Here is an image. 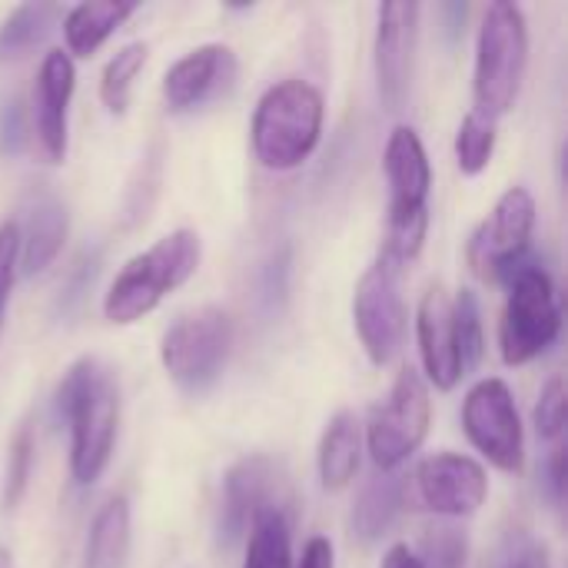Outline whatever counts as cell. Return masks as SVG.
<instances>
[{"label": "cell", "mask_w": 568, "mask_h": 568, "mask_svg": "<svg viewBox=\"0 0 568 568\" xmlns=\"http://www.w3.org/2000/svg\"><path fill=\"white\" fill-rule=\"evenodd\" d=\"M57 416L70 426V473L77 486H93L113 456L120 429V389L97 359H77L57 386Z\"/></svg>", "instance_id": "obj_1"}, {"label": "cell", "mask_w": 568, "mask_h": 568, "mask_svg": "<svg viewBox=\"0 0 568 568\" xmlns=\"http://www.w3.org/2000/svg\"><path fill=\"white\" fill-rule=\"evenodd\" d=\"M203 243L196 230H173L143 253L130 256L103 293V316L113 326H130L150 316L170 293L190 283L200 270Z\"/></svg>", "instance_id": "obj_2"}, {"label": "cell", "mask_w": 568, "mask_h": 568, "mask_svg": "<svg viewBox=\"0 0 568 568\" xmlns=\"http://www.w3.org/2000/svg\"><path fill=\"white\" fill-rule=\"evenodd\" d=\"M323 120H326V100L320 87L296 77L273 83L253 110V123H250L253 156L260 160V166L273 173L303 166L320 146Z\"/></svg>", "instance_id": "obj_3"}, {"label": "cell", "mask_w": 568, "mask_h": 568, "mask_svg": "<svg viewBox=\"0 0 568 568\" xmlns=\"http://www.w3.org/2000/svg\"><path fill=\"white\" fill-rule=\"evenodd\" d=\"M383 170L389 183V220H386V250L383 256L396 266L413 263L429 233V190H433V166L429 153L423 146V136L399 123L393 126L386 150H383Z\"/></svg>", "instance_id": "obj_4"}, {"label": "cell", "mask_w": 568, "mask_h": 568, "mask_svg": "<svg viewBox=\"0 0 568 568\" xmlns=\"http://www.w3.org/2000/svg\"><path fill=\"white\" fill-rule=\"evenodd\" d=\"M529 63V23L519 3L496 0L489 3L479 37H476V70L473 97L476 113L499 120L516 106Z\"/></svg>", "instance_id": "obj_5"}, {"label": "cell", "mask_w": 568, "mask_h": 568, "mask_svg": "<svg viewBox=\"0 0 568 568\" xmlns=\"http://www.w3.org/2000/svg\"><path fill=\"white\" fill-rule=\"evenodd\" d=\"M509 296L499 320V353L506 366H526L549 353L562 333V306L549 270L539 260H519L503 276Z\"/></svg>", "instance_id": "obj_6"}, {"label": "cell", "mask_w": 568, "mask_h": 568, "mask_svg": "<svg viewBox=\"0 0 568 568\" xmlns=\"http://www.w3.org/2000/svg\"><path fill=\"white\" fill-rule=\"evenodd\" d=\"M233 353V320L220 306H200L173 320L160 339V363L186 396L210 393Z\"/></svg>", "instance_id": "obj_7"}, {"label": "cell", "mask_w": 568, "mask_h": 568, "mask_svg": "<svg viewBox=\"0 0 568 568\" xmlns=\"http://www.w3.org/2000/svg\"><path fill=\"white\" fill-rule=\"evenodd\" d=\"M429 423H433L429 386L419 369L406 366L396 376L389 399L373 409L366 429V446L376 473H396L409 456H416L429 436Z\"/></svg>", "instance_id": "obj_8"}, {"label": "cell", "mask_w": 568, "mask_h": 568, "mask_svg": "<svg viewBox=\"0 0 568 568\" xmlns=\"http://www.w3.org/2000/svg\"><path fill=\"white\" fill-rule=\"evenodd\" d=\"M463 433L473 449L499 473L519 476L526 466V433L506 379H479L463 403Z\"/></svg>", "instance_id": "obj_9"}, {"label": "cell", "mask_w": 568, "mask_h": 568, "mask_svg": "<svg viewBox=\"0 0 568 568\" xmlns=\"http://www.w3.org/2000/svg\"><path fill=\"white\" fill-rule=\"evenodd\" d=\"M399 273L403 266L379 256L359 276L353 293V326L373 366H389L406 339V300L399 293Z\"/></svg>", "instance_id": "obj_10"}, {"label": "cell", "mask_w": 568, "mask_h": 568, "mask_svg": "<svg viewBox=\"0 0 568 568\" xmlns=\"http://www.w3.org/2000/svg\"><path fill=\"white\" fill-rule=\"evenodd\" d=\"M536 230V200L526 186H509L489 216L473 230L466 260L479 280H499L529 256V240Z\"/></svg>", "instance_id": "obj_11"}, {"label": "cell", "mask_w": 568, "mask_h": 568, "mask_svg": "<svg viewBox=\"0 0 568 568\" xmlns=\"http://www.w3.org/2000/svg\"><path fill=\"white\" fill-rule=\"evenodd\" d=\"M489 496V473L479 459L463 453H436L413 473V499L419 509L443 519H466L483 509Z\"/></svg>", "instance_id": "obj_12"}, {"label": "cell", "mask_w": 568, "mask_h": 568, "mask_svg": "<svg viewBox=\"0 0 568 568\" xmlns=\"http://www.w3.org/2000/svg\"><path fill=\"white\" fill-rule=\"evenodd\" d=\"M419 3L396 0L376 10V43H373V67H376V90L389 113L403 110L413 83V60H416V37H419Z\"/></svg>", "instance_id": "obj_13"}, {"label": "cell", "mask_w": 568, "mask_h": 568, "mask_svg": "<svg viewBox=\"0 0 568 568\" xmlns=\"http://www.w3.org/2000/svg\"><path fill=\"white\" fill-rule=\"evenodd\" d=\"M73 87H77L73 60L63 50H47L37 67V80L30 93V130H33L37 153L50 166H60L67 160Z\"/></svg>", "instance_id": "obj_14"}, {"label": "cell", "mask_w": 568, "mask_h": 568, "mask_svg": "<svg viewBox=\"0 0 568 568\" xmlns=\"http://www.w3.org/2000/svg\"><path fill=\"white\" fill-rule=\"evenodd\" d=\"M236 83V53L226 43H200L163 73V103L170 113L200 110Z\"/></svg>", "instance_id": "obj_15"}, {"label": "cell", "mask_w": 568, "mask_h": 568, "mask_svg": "<svg viewBox=\"0 0 568 568\" xmlns=\"http://www.w3.org/2000/svg\"><path fill=\"white\" fill-rule=\"evenodd\" d=\"M273 493H276L273 459L243 456L240 463H233L223 476V496H220V519H216L220 546L233 549L240 539H246L253 519L263 509H276Z\"/></svg>", "instance_id": "obj_16"}, {"label": "cell", "mask_w": 568, "mask_h": 568, "mask_svg": "<svg viewBox=\"0 0 568 568\" xmlns=\"http://www.w3.org/2000/svg\"><path fill=\"white\" fill-rule=\"evenodd\" d=\"M416 339L423 359L426 386L449 393L463 379V359L456 343V320H453V296L443 286H429L416 310Z\"/></svg>", "instance_id": "obj_17"}, {"label": "cell", "mask_w": 568, "mask_h": 568, "mask_svg": "<svg viewBox=\"0 0 568 568\" xmlns=\"http://www.w3.org/2000/svg\"><path fill=\"white\" fill-rule=\"evenodd\" d=\"M13 223H17V236H20V273L37 276L47 266H53V260L60 256L67 233H70L67 203L47 186L30 190L23 200L20 220H13Z\"/></svg>", "instance_id": "obj_18"}, {"label": "cell", "mask_w": 568, "mask_h": 568, "mask_svg": "<svg viewBox=\"0 0 568 568\" xmlns=\"http://www.w3.org/2000/svg\"><path fill=\"white\" fill-rule=\"evenodd\" d=\"M136 13V3L120 0H87L70 10H63V43L67 57H93L130 17Z\"/></svg>", "instance_id": "obj_19"}, {"label": "cell", "mask_w": 568, "mask_h": 568, "mask_svg": "<svg viewBox=\"0 0 568 568\" xmlns=\"http://www.w3.org/2000/svg\"><path fill=\"white\" fill-rule=\"evenodd\" d=\"M359 456H363V439H359V419L353 413H336L323 436H320V449H316V469H320V483L326 493H339L346 489L356 473H359Z\"/></svg>", "instance_id": "obj_20"}, {"label": "cell", "mask_w": 568, "mask_h": 568, "mask_svg": "<svg viewBox=\"0 0 568 568\" xmlns=\"http://www.w3.org/2000/svg\"><path fill=\"white\" fill-rule=\"evenodd\" d=\"M406 506V483L396 473H376L373 479H366V486L356 496L353 506V536L359 542H379L383 536H389V529L396 526L399 513Z\"/></svg>", "instance_id": "obj_21"}, {"label": "cell", "mask_w": 568, "mask_h": 568, "mask_svg": "<svg viewBox=\"0 0 568 568\" xmlns=\"http://www.w3.org/2000/svg\"><path fill=\"white\" fill-rule=\"evenodd\" d=\"M130 562V503L123 496L106 499L87 532L83 568H126Z\"/></svg>", "instance_id": "obj_22"}, {"label": "cell", "mask_w": 568, "mask_h": 568, "mask_svg": "<svg viewBox=\"0 0 568 568\" xmlns=\"http://www.w3.org/2000/svg\"><path fill=\"white\" fill-rule=\"evenodd\" d=\"M63 20V7L57 3H20L0 20V63L23 60L30 50H37L50 30Z\"/></svg>", "instance_id": "obj_23"}, {"label": "cell", "mask_w": 568, "mask_h": 568, "mask_svg": "<svg viewBox=\"0 0 568 568\" xmlns=\"http://www.w3.org/2000/svg\"><path fill=\"white\" fill-rule=\"evenodd\" d=\"M243 568H293V532L283 509H263L253 519Z\"/></svg>", "instance_id": "obj_24"}, {"label": "cell", "mask_w": 568, "mask_h": 568, "mask_svg": "<svg viewBox=\"0 0 568 568\" xmlns=\"http://www.w3.org/2000/svg\"><path fill=\"white\" fill-rule=\"evenodd\" d=\"M146 53L150 47L143 40H133V43H123L103 67L100 73V100L110 113H126L130 100H133V83L146 63Z\"/></svg>", "instance_id": "obj_25"}, {"label": "cell", "mask_w": 568, "mask_h": 568, "mask_svg": "<svg viewBox=\"0 0 568 568\" xmlns=\"http://www.w3.org/2000/svg\"><path fill=\"white\" fill-rule=\"evenodd\" d=\"M496 120L483 116V113H466V120L459 123L456 133V163L466 176H479L496 153Z\"/></svg>", "instance_id": "obj_26"}, {"label": "cell", "mask_w": 568, "mask_h": 568, "mask_svg": "<svg viewBox=\"0 0 568 568\" xmlns=\"http://www.w3.org/2000/svg\"><path fill=\"white\" fill-rule=\"evenodd\" d=\"M33 429L30 426H20L10 439V449H7V469H3V489H0V506L3 513L17 509L20 499L27 496V486H30V473H33Z\"/></svg>", "instance_id": "obj_27"}, {"label": "cell", "mask_w": 568, "mask_h": 568, "mask_svg": "<svg viewBox=\"0 0 568 568\" xmlns=\"http://www.w3.org/2000/svg\"><path fill=\"white\" fill-rule=\"evenodd\" d=\"M453 320H456V343H459V359H463V376L473 373L483 359L486 339H483V310L473 290H459L453 300Z\"/></svg>", "instance_id": "obj_28"}, {"label": "cell", "mask_w": 568, "mask_h": 568, "mask_svg": "<svg viewBox=\"0 0 568 568\" xmlns=\"http://www.w3.org/2000/svg\"><path fill=\"white\" fill-rule=\"evenodd\" d=\"M466 559H469L466 532L453 526H439L423 536V556H419L423 568H466Z\"/></svg>", "instance_id": "obj_29"}, {"label": "cell", "mask_w": 568, "mask_h": 568, "mask_svg": "<svg viewBox=\"0 0 568 568\" xmlns=\"http://www.w3.org/2000/svg\"><path fill=\"white\" fill-rule=\"evenodd\" d=\"M566 406H568L566 379H562V376H552V379L542 386L539 403H536V409H532V423H536L539 439L556 443V439L566 433Z\"/></svg>", "instance_id": "obj_30"}, {"label": "cell", "mask_w": 568, "mask_h": 568, "mask_svg": "<svg viewBox=\"0 0 568 568\" xmlns=\"http://www.w3.org/2000/svg\"><path fill=\"white\" fill-rule=\"evenodd\" d=\"M17 273H20V236H17V223L3 220L0 223V329H3L7 310H10Z\"/></svg>", "instance_id": "obj_31"}, {"label": "cell", "mask_w": 568, "mask_h": 568, "mask_svg": "<svg viewBox=\"0 0 568 568\" xmlns=\"http://www.w3.org/2000/svg\"><path fill=\"white\" fill-rule=\"evenodd\" d=\"M23 113H20V103H7L3 113H0V140H3V150L7 153H17L23 146Z\"/></svg>", "instance_id": "obj_32"}, {"label": "cell", "mask_w": 568, "mask_h": 568, "mask_svg": "<svg viewBox=\"0 0 568 568\" xmlns=\"http://www.w3.org/2000/svg\"><path fill=\"white\" fill-rule=\"evenodd\" d=\"M296 568H336L333 542H329L326 536H313V539H306L303 556H300V566Z\"/></svg>", "instance_id": "obj_33"}, {"label": "cell", "mask_w": 568, "mask_h": 568, "mask_svg": "<svg viewBox=\"0 0 568 568\" xmlns=\"http://www.w3.org/2000/svg\"><path fill=\"white\" fill-rule=\"evenodd\" d=\"M546 486H549V496L556 506L566 503V449H552L549 463H546Z\"/></svg>", "instance_id": "obj_34"}, {"label": "cell", "mask_w": 568, "mask_h": 568, "mask_svg": "<svg viewBox=\"0 0 568 568\" xmlns=\"http://www.w3.org/2000/svg\"><path fill=\"white\" fill-rule=\"evenodd\" d=\"M379 568H423V562H419V556H416L409 546L396 542V546H389V552L383 556V566Z\"/></svg>", "instance_id": "obj_35"}, {"label": "cell", "mask_w": 568, "mask_h": 568, "mask_svg": "<svg viewBox=\"0 0 568 568\" xmlns=\"http://www.w3.org/2000/svg\"><path fill=\"white\" fill-rule=\"evenodd\" d=\"M513 568H549V552H546V546H529Z\"/></svg>", "instance_id": "obj_36"}, {"label": "cell", "mask_w": 568, "mask_h": 568, "mask_svg": "<svg viewBox=\"0 0 568 568\" xmlns=\"http://www.w3.org/2000/svg\"><path fill=\"white\" fill-rule=\"evenodd\" d=\"M0 568H13V556H10V549H3V546H0Z\"/></svg>", "instance_id": "obj_37"}]
</instances>
